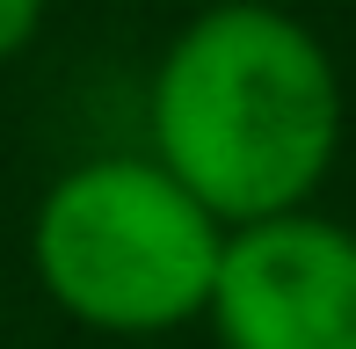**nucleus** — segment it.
<instances>
[{"label": "nucleus", "mask_w": 356, "mask_h": 349, "mask_svg": "<svg viewBox=\"0 0 356 349\" xmlns=\"http://www.w3.org/2000/svg\"><path fill=\"white\" fill-rule=\"evenodd\" d=\"M225 226L153 161H80L29 218V262L58 313L102 335H168L211 306Z\"/></svg>", "instance_id": "obj_2"}, {"label": "nucleus", "mask_w": 356, "mask_h": 349, "mask_svg": "<svg viewBox=\"0 0 356 349\" xmlns=\"http://www.w3.org/2000/svg\"><path fill=\"white\" fill-rule=\"evenodd\" d=\"M37 29H44V0H0V66L22 58L37 44Z\"/></svg>", "instance_id": "obj_4"}, {"label": "nucleus", "mask_w": 356, "mask_h": 349, "mask_svg": "<svg viewBox=\"0 0 356 349\" xmlns=\"http://www.w3.org/2000/svg\"><path fill=\"white\" fill-rule=\"evenodd\" d=\"M269 8H291V0H269Z\"/></svg>", "instance_id": "obj_5"}, {"label": "nucleus", "mask_w": 356, "mask_h": 349, "mask_svg": "<svg viewBox=\"0 0 356 349\" xmlns=\"http://www.w3.org/2000/svg\"><path fill=\"white\" fill-rule=\"evenodd\" d=\"M153 153L204 211L233 226L305 211L342 146V73L327 44L269 0H218L160 51L145 95Z\"/></svg>", "instance_id": "obj_1"}, {"label": "nucleus", "mask_w": 356, "mask_h": 349, "mask_svg": "<svg viewBox=\"0 0 356 349\" xmlns=\"http://www.w3.org/2000/svg\"><path fill=\"white\" fill-rule=\"evenodd\" d=\"M204 320L218 349H356V233L313 211L233 226Z\"/></svg>", "instance_id": "obj_3"}]
</instances>
